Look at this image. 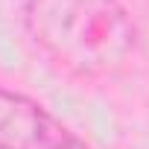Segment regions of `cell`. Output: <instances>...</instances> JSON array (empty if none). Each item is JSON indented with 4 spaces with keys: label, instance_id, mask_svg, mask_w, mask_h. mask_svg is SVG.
Returning a JSON list of instances; mask_svg holds the SVG:
<instances>
[{
    "label": "cell",
    "instance_id": "2",
    "mask_svg": "<svg viewBox=\"0 0 149 149\" xmlns=\"http://www.w3.org/2000/svg\"><path fill=\"white\" fill-rule=\"evenodd\" d=\"M0 149H91V143L26 94L0 88Z\"/></svg>",
    "mask_w": 149,
    "mask_h": 149
},
{
    "label": "cell",
    "instance_id": "1",
    "mask_svg": "<svg viewBox=\"0 0 149 149\" xmlns=\"http://www.w3.org/2000/svg\"><path fill=\"white\" fill-rule=\"evenodd\" d=\"M32 41L76 76H108L134 47V24L120 0H26Z\"/></svg>",
    "mask_w": 149,
    "mask_h": 149
}]
</instances>
